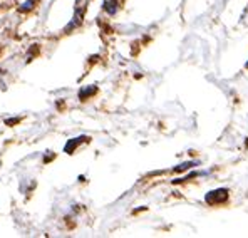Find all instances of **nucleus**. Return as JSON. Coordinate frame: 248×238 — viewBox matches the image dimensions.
<instances>
[{
	"mask_svg": "<svg viewBox=\"0 0 248 238\" xmlns=\"http://www.w3.org/2000/svg\"><path fill=\"white\" fill-rule=\"evenodd\" d=\"M193 164H196V163H183V164H180L178 168H174V171H185V170H188V168H191Z\"/></svg>",
	"mask_w": 248,
	"mask_h": 238,
	"instance_id": "6",
	"label": "nucleus"
},
{
	"mask_svg": "<svg viewBox=\"0 0 248 238\" xmlns=\"http://www.w3.org/2000/svg\"><path fill=\"white\" fill-rule=\"evenodd\" d=\"M37 2V0H27V2H24V5L20 7V12H27V10H32L34 9V3Z\"/></svg>",
	"mask_w": 248,
	"mask_h": 238,
	"instance_id": "5",
	"label": "nucleus"
},
{
	"mask_svg": "<svg viewBox=\"0 0 248 238\" xmlns=\"http://www.w3.org/2000/svg\"><path fill=\"white\" fill-rule=\"evenodd\" d=\"M247 67H248V62H247Z\"/></svg>",
	"mask_w": 248,
	"mask_h": 238,
	"instance_id": "7",
	"label": "nucleus"
},
{
	"mask_svg": "<svg viewBox=\"0 0 248 238\" xmlns=\"http://www.w3.org/2000/svg\"><path fill=\"white\" fill-rule=\"evenodd\" d=\"M104 9L108 10V14H116L118 12V0H106V5Z\"/></svg>",
	"mask_w": 248,
	"mask_h": 238,
	"instance_id": "4",
	"label": "nucleus"
},
{
	"mask_svg": "<svg viewBox=\"0 0 248 238\" xmlns=\"http://www.w3.org/2000/svg\"><path fill=\"white\" fill-rule=\"evenodd\" d=\"M82 141H89V138H74V139H69V143L65 144L64 151L69 153V155H72V153H74V149L78 148V146L81 144Z\"/></svg>",
	"mask_w": 248,
	"mask_h": 238,
	"instance_id": "2",
	"label": "nucleus"
},
{
	"mask_svg": "<svg viewBox=\"0 0 248 238\" xmlns=\"http://www.w3.org/2000/svg\"><path fill=\"white\" fill-rule=\"evenodd\" d=\"M228 198V190H215V191H210L206 195V203L210 205H218V203H223V201H227Z\"/></svg>",
	"mask_w": 248,
	"mask_h": 238,
	"instance_id": "1",
	"label": "nucleus"
},
{
	"mask_svg": "<svg viewBox=\"0 0 248 238\" xmlns=\"http://www.w3.org/2000/svg\"><path fill=\"white\" fill-rule=\"evenodd\" d=\"M97 93V89L94 86H89V87H82L81 91H79V99H82V101H86L87 97H91L93 94H96Z\"/></svg>",
	"mask_w": 248,
	"mask_h": 238,
	"instance_id": "3",
	"label": "nucleus"
}]
</instances>
